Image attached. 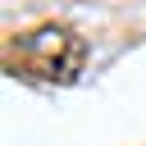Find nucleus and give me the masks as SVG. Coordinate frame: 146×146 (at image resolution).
I'll use <instances>...</instances> for the list:
<instances>
[{
	"label": "nucleus",
	"instance_id": "nucleus-1",
	"mask_svg": "<svg viewBox=\"0 0 146 146\" xmlns=\"http://www.w3.org/2000/svg\"><path fill=\"white\" fill-rule=\"evenodd\" d=\"M18 50H23V68H32L46 82H73L87 59V41L73 36L68 27H36L18 41Z\"/></svg>",
	"mask_w": 146,
	"mask_h": 146
}]
</instances>
